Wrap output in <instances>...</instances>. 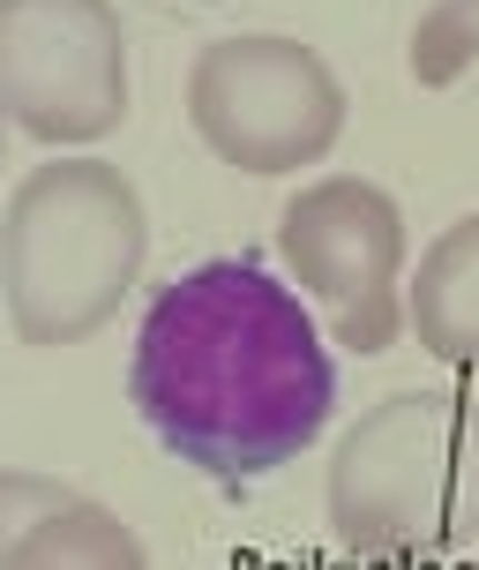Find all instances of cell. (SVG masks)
I'll list each match as a JSON object with an SVG mask.
<instances>
[{"label":"cell","mask_w":479,"mask_h":570,"mask_svg":"<svg viewBox=\"0 0 479 570\" xmlns=\"http://www.w3.org/2000/svg\"><path fill=\"white\" fill-rule=\"evenodd\" d=\"M128 405L158 451L226 495L322 443L338 413V345L308 293L262 256H210L142 301Z\"/></svg>","instance_id":"obj_1"},{"label":"cell","mask_w":479,"mask_h":570,"mask_svg":"<svg viewBox=\"0 0 479 570\" xmlns=\"http://www.w3.org/2000/svg\"><path fill=\"white\" fill-rule=\"evenodd\" d=\"M150 218L120 166L53 150L0 203V315L23 345H90L136 293Z\"/></svg>","instance_id":"obj_2"},{"label":"cell","mask_w":479,"mask_h":570,"mask_svg":"<svg viewBox=\"0 0 479 570\" xmlns=\"http://www.w3.org/2000/svg\"><path fill=\"white\" fill-rule=\"evenodd\" d=\"M330 533L352 563H450L479 541V399L390 391L330 451Z\"/></svg>","instance_id":"obj_3"},{"label":"cell","mask_w":479,"mask_h":570,"mask_svg":"<svg viewBox=\"0 0 479 570\" xmlns=\"http://www.w3.org/2000/svg\"><path fill=\"white\" fill-rule=\"evenodd\" d=\"M188 128L218 166L248 180H292L338 150L352 98L322 46L292 30H232L210 38L188 68Z\"/></svg>","instance_id":"obj_4"},{"label":"cell","mask_w":479,"mask_h":570,"mask_svg":"<svg viewBox=\"0 0 479 570\" xmlns=\"http://www.w3.org/2000/svg\"><path fill=\"white\" fill-rule=\"evenodd\" d=\"M278 271L338 353H390L405 338V278H412V226L405 203L367 180V173H322L308 188H292L278 210Z\"/></svg>","instance_id":"obj_5"},{"label":"cell","mask_w":479,"mask_h":570,"mask_svg":"<svg viewBox=\"0 0 479 570\" xmlns=\"http://www.w3.org/2000/svg\"><path fill=\"white\" fill-rule=\"evenodd\" d=\"M128 120V30L113 0H0V128L98 150Z\"/></svg>","instance_id":"obj_6"},{"label":"cell","mask_w":479,"mask_h":570,"mask_svg":"<svg viewBox=\"0 0 479 570\" xmlns=\"http://www.w3.org/2000/svg\"><path fill=\"white\" fill-rule=\"evenodd\" d=\"M0 570H150V548L76 481L0 465Z\"/></svg>","instance_id":"obj_7"},{"label":"cell","mask_w":479,"mask_h":570,"mask_svg":"<svg viewBox=\"0 0 479 570\" xmlns=\"http://www.w3.org/2000/svg\"><path fill=\"white\" fill-rule=\"evenodd\" d=\"M405 331L427 361L479 375V210L450 218L405 278Z\"/></svg>","instance_id":"obj_8"},{"label":"cell","mask_w":479,"mask_h":570,"mask_svg":"<svg viewBox=\"0 0 479 570\" xmlns=\"http://www.w3.org/2000/svg\"><path fill=\"white\" fill-rule=\"evenodd\" d=\"M479 68V0H435L405 38V76L420 90H457Z\"/></svg>","instance_id":"obj_9"},{"label":"cell","mask_w":479,"mask_h":570,"mask_svg":"<svg viewBox=\"0 0 479 570\" xmlns=\"http://www.w3.org/2000/svg\"><path fill=\"white\" fill-rule=\"evenodd\" d=\"M188 8H218V0H188Z\"/></svg>","instance_id":"obj_10"}]
</instances>
